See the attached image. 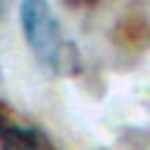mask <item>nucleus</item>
<instances>
[{"mask_svg": "<svg viewBox=\"0 0 150 150\" xmlns=\"http://www.w3.org/2000/svg\"><path fill=\"white\" fill-rule=\"evenodd\" d=\"M21 28L33 56L45 70L59 73L68 66V56L73 54V49H68L61 21L56 19L49 2L42 0L21 2Z\"/></svg>", "mask_w": 150, "mask_h": 150, "instance_id": "1", "label": "nucleus"}, {"mask_svg": "<svg viewBox=\"0 0 150 150\" xmlns=\"http://www.w3.org/2000/svg\"><path fill=\"white\" fill-rule=\"evenodd\" d=\"M38 136L33 129H23L16 124L0 127V150H38Z\"/></svg>", "mask_w": 150, "mask_h": 150, "instance_id": "2", "label": "nucleus"}]
</instances>
